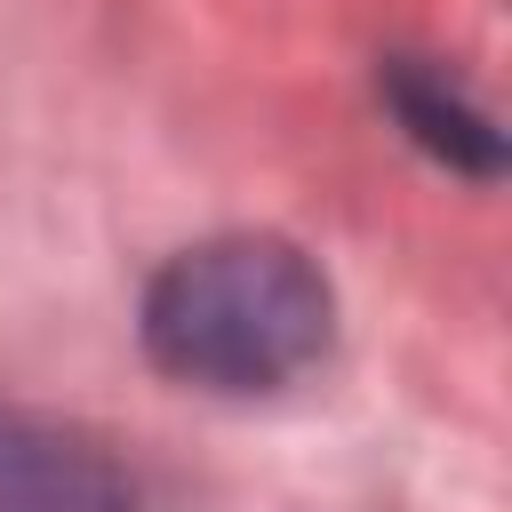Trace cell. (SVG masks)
I'll return each instance as SVG.
<instances>
[{"mask_svg": "<svg viewBox=\"0 0 512 512\" xmlns=\"http://www.w3.org/2000/svg\"><path fill=\"white\" fill-rule=\"evenodd\" d=\"M328 280L264 232L200 240L144 288V352L200 392H272L328 352Z\"/></svg>", "mask_w": 512, "mask_h": 512, "instance_id": "cell-1", "label": "cell"}, {"mask_svg": "<svg viewBox=\"0 0 512 512\" xmlns=\"http://www.w3.org/2000/svg\"><path fill=\"white\" fill-rule=\"evenodd\" d=\"M0 512H136L120 464L40 416H0Z\"/></svg>", "mask_w": 512, "mask_h": 512, "instance_id": "cell-2", "label": "cell"}, {"mask_svg": "<svg viewBox=\"0 0 512 512\" xmlns=\"http://www.w3.org/2000/svg\"><path fill=\"white\" fill-rule=\"evenodd\" d=\"M384 104L400 112V128H408L432 160H448V168H464V176H496V168H504V136H496V120H488L440 64H424V56H392V64H384Z\"/></svg>", "mask_w": 512, "mask_h": 512, "instance_id": "cell-3", "label": "cell"}]
</instances>
